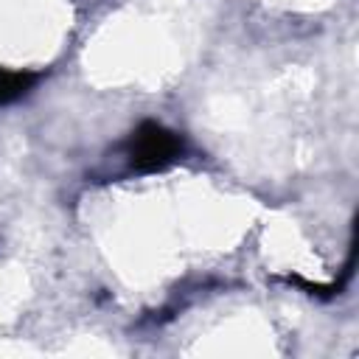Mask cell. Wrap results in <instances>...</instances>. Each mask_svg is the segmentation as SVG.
I'll return each mask as SVG.
<instances>
[{"label": "cell", "instance_id": "cell-1", "mask_svg": "<svg viewBox=\"0 0 359 359\" xmlns=\"http://www.w3.org/2000/svg\"><path fill=\"white\" fill-rule=\"evenodd\" d=\"M180 154H182V140L177 137V132H171V129H165L163 123H154V121H143L126 140L129 165L140 174L163 171Z\"/></svg>", "mask_w": 359, "mask_h": 359}, {"label": "cell", "instance_id": "cell-2", "mask_svg": "<svg viewBox=\"0 0 359 359\" xmlns=\"http://www.w3.org/2000/svg\"><path fill=\"white\" fill-rule=\"evenodd\" d=\"M34 84H36L34 73H20V70H3L0 67V107L22 98Z\"/></svg>", "mask_w": 359, "mask_h": 359}]
</instances>
